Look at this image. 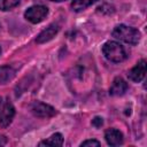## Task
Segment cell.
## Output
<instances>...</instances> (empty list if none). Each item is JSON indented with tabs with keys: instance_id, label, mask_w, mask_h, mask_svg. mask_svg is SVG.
<instances>
[{
	"instance_id": "obj_6",
	"label": "cell",
	"mask_w": 147,
	"mask_h": 147,
	"mask_svg": "<svg viewBox=\"0 0 147 147\" xmlns=\"http://www.w3.org/2000/svg\"><path fill=\"white\" fill-rule=\"evenodd\" d=\"M146 69H147V63L145 60H140L127 74V77L130 80L134 82V83H139L144 79L145 75H146Z\"/></svg>"
},
{
	"instance_id": "obj_13",
	"label": "cell",
	"mask_w": 147,
	"mask_h": 147,
	"mask_svg": "<svg viewBox=\"0 0 147 147\" xmlns=\"http://www.w3.org/2000/svg\"><path fill=\"white\" fill-rule=\"evenodd\" d=\"M20 3V0H0V10H9L16 7Z\"/></svg>"
},
{
	"instance_id": "obj_1",
	"label": "cell",
	"mask_w": 147,
	"mask_h": 147,
	"mask_svg": "<svg viewBox=\"0 0 147 147\" xmlns=\"http://www.w3.org/2000/svg\"><path fill=\"white\" fill-rule=\"evenodd\" d=\"M111 34L116 39H119V40H122L126 44H131V45H137L140 40V32L136 28L127 26L125 24H119V25L115 26Z\"/></svg>"
},
{
	"instance_id": "obj_11",
	"label": "cell",
	"mask_w": 147,
	"mask_h": 147,
	"mask_svg": "<svg viewBox=\"0 0 147 147\" xmlns=\"http://www.w3.org/2000/svg\"><path fill=\"white\" fill-rule=\"evenodd\" d=\"M63 144V137L61 133H54L52 134L48 139L44 140V141H40L39 142V146H61Z\"/></svg>"
},
{
	"instance_id": "obj_5",
	"label": "cell",
	"mask_w": 147,
	"mask_h": 147,
	"mask_svg": "<svg viewBox=\"0 0 147 147\" xmlns=\"http://www.w3.org/2000/svg\"><path fill=\"white\" fill-rule=\"evenodd\" d=\"M15 116V108L13 106L11 102L6 101V103L3 105L1 111H0V126L1 127H7L11 122L13 118Z\"/></svg>"
},
{
	"instance_id": "obj_17",
	"label": "cell",
	"mask_w": 147,
	"mask_h": 147,
	"mask_svg": "<svg viewBox=\"0 0 147 147\" xmlns=\"http://www.w3.org/2000/svg\"><path fill=\"white\" fill-rule=\"evenodd\" d=\"M1 103H2V99L0 98V107H1Z\"/></svg>"
},
{
	"instance_id": "obj_16",
	"label": "cell",
	"mask_w": 147,
	"mask_h": 147,
	"mask_svg": "<svg viewBox=\"0 0 147 147\" xmlns=\"http://www.w3.org/2000/svg\"><path fill=\"white\" fill-rule=\"evenodd\" d=\"M49 1H55V2H61V1H64V0H49Z\"/></svg>"
},
{
	"instance_id": "obj_9",
	"label": "cell",
	"mask_w": 147,
	"mask_h": 147,
	"mask_svg": "<svg viewBox=\"0 0 147 147\" xmlns=\"http://www.w3.org/2000/svg\"><path fill=\"white\" fill-rule=\"evenodd\" d=\"M105 139L110 146H119L123 144V134L116 129H108L105 133Z\"/></svg>"
},
{
	"instance_id": "obj_10",
	"label": "cell",
	"mask_w": 147,
	"mask_h": 147,
	"mask_svg": "<svg viewBox=\"0 0 147 147\" xmlns=\"http://www.w3.org/2000/svg\"><path fill=\"white\" fill-rule=\"evenodd\" d=\"M15 77V70L9 65L0 67V84H6Z\"/></svg>"
},
{
	"instance_id": "obj_15",
	"label": "cell",
	"mask_w": 147,
	"mask_h": 147,
	"mask_svg": "<svg viewBox=\"0 0 147 147\" xmlns=\"http://www.w3.org/2000/svg\"><path fill=\"white\" fill-rule=\"evenodd\" d=\"M102 124H103V121L99 116H96V117H94V119H92V125L95 126V127H100Z\"/></svg>"
},
{
	"instance_id": "obj_12",
	"label": "cell",
	"mask_w": 147,
	"mask_h": 147,
	"mask_svg": "<svg viewBox=\"0 0 147 147\" xmlns=\"http://www.w3.org/2000/svg\"><path fill=\"white\" fill-rule=\"evenodd\" d=\"M96 0H72L71 2V8L75 11H80L84 10L85 8H87L88 6H91L92 3H94Z\"/></svg>"
},
{
	"instance_id": "obj_18",
	"label": "cell",
	"mask_w": 147,
	"mask_h": 147,
	"mask_svg": "<svg viewBox=\"0 0 147 147\" xmlns=\"http://www.w3.org/2000/svg\"><path fill=\"white\" fill-rule=\"evenodd\" d=\"M0 53H1V48H0Z\"/></svg>"
},
{
	"instance_id": "obj_4",
	"label": "cell",
	"mask_w": 147,
	"mask_h": 147,
	"mask_svg": "<svg viewBox=\"0 0 147 147\" xmlns=\"http://www.w3.org/2000/svg\"><path fill=\"white\" fill-rule=\"evenodd\" d=\"M31 111L34 116L40 117V118H49L56 114L55 108H53L52 106L47 103L40 102V101H36L31 105Z\"/></svg>"
},
{
	"instance_id": "obj_14",
	"label": "cell",
	"mask_w": 147,
	"mask_h": 147,
	"mask_svg": "<svg viewBox=\"0 0 147 147\" xmlns=\"http://www.w3.org/2000/svg\"><path fill=\"white\" fill-rule=\"evenodd\" d=\"M101 144L98 141V140H94V139H92V140H85V141H83L82 144H80V146L83 147H85V146H100Z\"/></svg>"
},
{
	"instance_id": "obj_2",
	"label": "cell",
	"mask_w": 147,
	"mask_h": 147,
	"mask_svg": "<svg viewBox=\"0 0 147 147\" xmlns=\"http://www.w3.org/2000/svg\"><path fill=\"white\" fill-rule=\"evenodd\" d=\"M102 53L110 62H122L126 59V52L124 47L117 41H107L102 46Z\"/></svg>"
},
{
	"instance_id": "obj_7",
	"label": "cell",
	"mask_w": 147,
	"mask_h": 147,
	"mask_svg": "<svg viewBox=\"0 0 147 147\" xmlns=\"http://www.w3.org/2000/svg\"><path fill=\"white\" fill-rule=\"evenodd\" d=\"M59 30H60V28H59V25L55 24V23L48 25L45 30H42V31L38 34L37 39H36L37 44H44V42H47V41L52 40V39L57 34Z\"/></svg>"
},
{
	"instance_id": "obj_8",
	"label": "cell",
	"mask_w": 147,
	"mask_h": 147,
	"mask_svg": "<svg viewBox=\"0 0 147 147\" xmlns=\"http://www.w3.org/2000/svg\"><path fill=\"white\" fill-rule=\"evenodd\" d=\"M127 83L122 78V77H116L113 80V84L109 88V94L114 96H119L123 95L127 91Z\"/></svg>"
},
{
	"instance_id": "obj_3",
	"label": "cell",
	"mask_w": 147,
	"mask_h": 147,
	"mask_svg": "<svg viewBox=\"0 0 147 147\" xmlns=\"http://www.w3.org/2000/svg\"><path fill=\"white\" fill-rule=\"evenodd\" d=\"M48 14V8L46 6L42 5H34L29 7L25 13H24V17L32 24H37L40 23L41 21H44V18L47 16Z\"/></svg>"
}]
</instances>
